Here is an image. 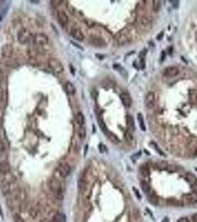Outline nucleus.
Wrapping results in <instances>:
<instances>
[{
	"instance_id": "2f4dec72",
	"label": "nucleus",
	"mask_w": 197,
	"mask_h": 222,
	"mask_svg": "<svg viewBox=\"0 0 197 222\" xmlns=\"http://www.w3.org/2000/svg\"><path fill=\"white\" fill-rule=\"evenodd\" d=\"M153 3V8L155 11H159V9L161 8L162 3L161 1H159V0H154Z\"/></svg>"
},
{
	"instance_id": "6e6552de",
	"label": "nucleus",
	"mask_w": 197,
	"mask_h": 222,
	"mask_svg": "<svg viewBox=\"0 0 197 222\" xmlns=\"http://www.w3.org/2000/svg\"><path fill=\"white\" fill-rule=\"evenodd\" d=\"M156 104V96L153 92H148L145 98V104L148 109H152L154 107Z\"/></svg>"
},
{
	"instance_id": "c03bdc74",
	"label": "nucleus",
	"mask_w": 197,
	"mask_h": 222,
	"mask_svg": "<svg viewBox=\"0 0 197 222\" xmlns=\"http://www.w3.org/2000/svg\"><path fill=\"white\" fill-rule=\"evenodd\" d=\"M163 36H164V33H163V32H160V33H159V35L157 36V39L160 40L162 38Z\"/></svg>"
},
{
	"instance_id": "a19ab883",
	"label": "nucleus",
	"mask_w": 197,
	"mask_h": 222,
	"mask_svg": "<svg viewBox=\"0 0 197 222\" xmlns=\"http://www.w3.org/2000/svg\"><path fill=\"white\" fill-rule=\"evenodd\" d=\"M100 150L102 153H103V152H105L106 150L105 146L104 144H100Z\"/></svg>"
},
{
	"instance_id": "1a4fd4ad",
	"label": "nucleus",
	"mask_w": 197,
	"mask_h": 222,
	"mask_svg": "<svg viewBox=\"0 0 197 222\" xmlns=\"http://www.w3.org/2000/svg\"><path fill=\"white\" fill-rule=\"evenodd\" d=\"M13 47L10 44H4L1 48V55L3 58H9L13 56Z\"/></svg>"
},
{
	"instance_id": "bb28decb",
	"label": "nucleus",
	"mask_w": 197,
	"mask_h": 222,
	"mask_svg": "<svg viewBox=\"0 0 197 222\" xmlns=\"http://www.w3.org/2000/svg\"><path fill=\"white\" fill-rule=\"evenodd\" d=\"M148 202L151 204L156 206V205H158V204H159V199H158V197L156 195L151 194V195H150L148 196Z\"/></svg>"
},
{
	"instance_id": "e433bc0d",
	"label": "nucleus",
	"mask_w": 197,
	"mask_h": 222,
	"mask_svg": "<svg viewBox=\"0 0 197 222\" xmlns=\"http://www.w3.org/2000/svg\"><path fill=\"white\" fill-rule=\"evenodd\" d=\"M13 221H14V222H24V220L22 218V216H19V214H14V216H13Z\"/></svg>"
},
{
	"instance_id": "f03ea898",
	"label": "nucleus",
	"mask_w": 197,
	"mask_h": 222,
	"mask_svg": "<svg viewBox=\"0 0 197 222\" xmlns=\"http://www.w3.org/2000/svg\"><path fill=\"white\" fill-rule=\"evenodd\" d=\"M49 187L54 195L57 199L61 200L63 199V190L59 181L56 178H52L49 182Z\"/></svg>"
},
{
	"instance_id": "473e14b6",
	"label": "nucleus",
	"mask_w": 197,
	"mask_h": 222,
	"mask_svg": "<svg viewBox=\"0 0 197 222\" xmlns=\"http://www.w3.org/2000/svg\"><path fill=\"white\" fill-rule=\"evenodd\" d=\"M5 102V91L2 87H0V107H2Z\"/></svg>"
},
{
	"instance_id": "412c9836",
	"label": "nucleus",
	"mask_w": 197,
	"mask_h": 222,
	"mask_svg": "<svg viewBox=\"0 0 197 222\" xmlns=\"http://www.w3.org/2000/svg\"><path fill=\"white\" fill-rule=\"evenodd\" d=\"M76 120L79 126H83L85 125V119L83 113L82 112H78L76 115Z\"/></svg>"
},
{
	"instance_id": "c85d7f7f",
	"label": "nucleus",
	"mask_w": 197,
	"mask_h": 222,
	"mask_svg": "<svg viewBox=\"0 0 197 222\" xmlns=\"http://www.w3.org/2000/svg\"><path fill=\"white\" fill-rule=\"evenodd\" d=\"M114 68L115 70H118L119 72L120 73H121V75H122V76H124V77H125V78L127 77V72H126V70H125L124 69V68H123L122 67L120 66V65H114Z\"/></svg>"
},
{
	"instance_id": "7ed1b4c3",
	"label": "nucleus",
	"mask_w": 197,
	"mask_h": 222,
	"mask_svg": "<svg viewBox=\"0 0 197 222\" xmlns=\"http://www.w3.org/2000/svg\"><path fill=\"white\" fill-rule=\"evenodd\" d=\"M49 68L55 74H60L64 71V67L61 61L56 58H51L49 59L48 62Z\"/></svg>"
},
{
	"instance_id": "cd10ccee",
	"label": "nucleus",
	"mask_w": 197,
	"mask_h": 222,
	"mask_svg": "<svg viewBox=\"0 0 197 222\" xmlns=\"http://www.w3.org/2000/svg\"><path fill=\"white\" fill-rule=\"evenodd\" d=\"M167 204L170 206H181V203L176 199H168L167 200Z\"/></svg>"
},
{
	"instance_id": "2eb2a0df",
	"label": "nucleus",
	"mask_w": 197,
	"mask_h": 222,
	"mask_svg": "<svg viewBox=\"0 0 197 222\" xmlns=\"http://www.w3.org/2000/svg\"><path fill=\"white\" fill-rule=\"evenodd\" d=\"M11 171V165L7 161H2L0 162V173L6 175Z\"/></svg>"
},
{
	"instance_id": "c9c22d12",
	"label": "nucleus",
	"mask_w": 197,
	"mask_h": 222,
	"mask_svg": "<svg viewBox=\"0 0 197 222\" xmlns=\"http://www.w3.org/2000/svg\"><path fill=\"white\" fill-rule=\"evenodd\" d=\"M5 153V145L2 140L0 139V156H2Z\"/></svg>"
},
{
	"instance_id": "4c0bfd02",
	"label": "nucleus",
	"mask_w": 197,
	"mask_h": 222,
	"mask_svg": "<svg viewBox=\"0 0 197 222\" xmlns=\"http://www.w3.org/2000/svg\"><path fill=\"white\" fill-rule=\"evenodd\" d=\"M153 146H154V148L156 149V150L157 151V153H159V155H161V156H165V153H163L162 151V150H160V149H159V147L157 146V144H153Z\"/></svg>"
},
{
	"instance_id": "b1692460",
	"label": "nucleus",
	"mask_w": 197,
	"mask_h": 222,
	"mask_svg": "<svg viewBox=\"0 0 197 222\" xmlns=\"http://www.w3.org/2000/svg\"><path fill=\"white\" fill-rule=\"evenodd\" d=\"M139 173L144 177H148L150 175V170H149L148 167L145 165L141 166L139 168Z\"/></svg>"
},
{
	"instance_id": "9b49d317",
	"label": "nucleus",
	"mask_w": 197,
	"mask_h": 222,
	"mask_svg": "<svg viewBox=\"0 0 197 222\" xmlns=\"http://www.w3.org/2000/svg\"><path fill=\"white\" fill-rule=\"evenodd\" d=\"M59 173L61 177H67L69 175L70 173H71V166L68 164V163H61L59 167Z\"/></svg>"
},
{
	"instance_id": "49530a36",
	"label": "nucleus",
	"mask_w": 197,
	"mask_h": 222,
	"mask_svg": "<svg viewBox=\"0 0 197 222\" xmlns=\"http://www.w3.org/2000/svg\"><path fill=\"white\" fill-rule=\"evenodd\" d=\"M2 124H3V122H2V116H0V129L2 128Z\"/></svg>"
},
{
	"instance_id": "39448f33",
	"label": "nucleus",
	"mask_w": 197,
	"mask_h": 222,
	"mask_svg": "<svg viewBox=\"0 0 197 222\" xmlns=\"http://www.w3.org/2000/svg\"><path fill=\"white\" fill-rule=\"evenodd\" d=\"M33 41L34 44L37 46H44L47 44L49 42L48 36L46 34L43 33H36L34 36H33Z\"/></svg>"
},
{
	"instance_id": "423d86ee",
	"label": "nucleus",
	"mask_w": 197,
	"mask_h": 222,
	"mask_svg": "<svg viewBox=\"0 0 197 222\" xmlns=\"http://www.w3.org/2000/svg\"><path fill=\"white\" fill-rule=\"evenodd\" d=\"M139 25L141 30H148L149 29H150L152 25L151 19H150L149 16H146V15L142 16V17L139 19Z\"/></svg>"
},
{
	"instance_id": "393cba45",
	"label": "nucleus",
	"mask_w": 197,
	"mask_h": 222,
	"mask_svg": "<svg viewBox=\"0 0 197 222\" xmlns=\"http://www.w3.org/2000/svg\"><path fill=\"white\" fill-rule=\"evenodd\" d=\"M140 186L142 188V191L145 193H148L150 191V187L148 184V183H147L145 181H142L140 182Z\"/></svg>"
},
{
	"instance_id": "37998d69",
	"label": "nucleus",
	"mask_w": 197,
	"mask_h": 222,
	"mask_svg": "<svg viewBox=\"0 0 197 222\" xmlns=\"http://www.w3.org/2000/svg\"><path fill=\"white\" fill-rule=\"evenodd\" d=\"M172 4H173V6H174V8H177L179 6V1H171Z\"/></svg>"
},
{
	"instance_id": "aec40b11",
	"label": "nucleus",
	"mask_w": 197,
	"mask_h": 222,
	"mask_svg": "<svg viewBox=\"0 0 197 222\" xmlns=\"http://www.w3.org/2000/svg\"><path fill=\"white\" fill-rule=\"evenodd\" d=\"M190 101L194 104H197V89H192L189 91Z\"/></svg>"
},
{
	"instance_id": "a18cd8bd",
	"label": "nucleus",
	"mask_w": 197,
	"mask_h": 222,
	"mask_svg": "<svg viewBox=\"0 0 197 222\" xmlns=\"http://www.w3.org/2000/svg\"><path fill=\"white\" fill-rule=\"evenodd\" d=\"M192 220L193 222H197V213H195V214L193 215Z\"/></svg>"
},
{
	"instance_id": "a211bd4d",
	"label": "nucleus",
	"mask_w": 197,
	"mask_h": 222,
	"mask_svg": "<svg viewBox=\"0 0 197 222\" xmlns=\"http://www.w3.org/2000/svg\"><path fill=\"white\" fill-rule=\"evenodd\" d=\"M0 187H1L2 192H3L4 195H7V194L10 193V192H11V187H10V184L8 183V181H6V180H3V181H1Z\"/></svg>"
},
{
	"instance_id": "58836bf2",
	"label": "nucleus",
	"mask_w": 197,
	"mask_h": 222,
	"mask_svg": "<svg viewBox=\"0 0 197 222\" xmlns=\"http://www.w3.org/2000/svg\"><path fill=\"white\" fill-rule=\"evenodd\" d=\"M177 222H190V221H189V219H188L187 217H182V218H180L177 221Z\"/></svg>"
},
{
	"instance_id": "09e8293b",
	"label": "nucleus",
	"mask_w": 197,
	"mask_h": 222,
	"mask_svg": "<svg viewBox=\"0 0 197 222\" xmlns=\"http://www.w3.org/2000/svg\"><path fill=\"white\" fill-rule=\"evenodd\" d=\"M194 155H195V156H196V157H197V149H196V150L195 153H194Z\"/></svg>"
},
{
	"instance_id": "f8f14e48",
	"label": "nucleus",
	"mask_w": 197,
	"mask_h": 222,
	"mask_svg": "<svg viewBox=\"0 0 197 222\" xmlns=\"http://www.w3.org/2000/svg\"><path fill=\"white\" fill-rule=\"evenodd\" d=\"M120 99H121V103L126 108H130L132 105V98L131 97L128 93H122L120 95Z\"/></svg>"
},
{
	"instance_id": "ea45409f",
	"label": "nucleus",
	"mask_w": 197,
	"mask_h": 222,
	"mask_svg": "<svg viewBox=\"0 0 197 222\" xmlns=\"http://www.w3.org/2000/svg\"><path fill=\"white\" fill-rule=\"evenodd\" d=\"M167 169L171 172H174V171H176V170H177V169H176V167L174 165H168V167H167Z\"/></svg>"
},
{
	"instance_id": "f704fd0d",
	"label": "nucleus",
	"mask_w": 197,
	"mask_h": 222,
	"mask_svg": "<svg viewBox=\"0 0 197 222\" xmlns=\"http://www.w3.org/2000/svg\"><path fill=\"white\" fill-rule=\"evenodd\" d=\"M125 140L127 141L128 142H131L133 141V135L131 132H130L129 131L127 130V132H125Z\"/></svg>"
},
{
	"instance_id": "f257e3e1",
	"label": "nucleus",
	"mask_w": 197,
	"mask_h": 222,
	"mask_svg": "<svg viewBox=\"0 0 197 222\" xmlns=\"http://www.w3.org/2000/svg\"><path fill=\"white\" fill-rule=\"evenodd\" d=\"M134 31L132 28L127 27L125 28L120 30L117 35H116V42L117 44L119 45H124L130 42H131L133 39Z\"/></svg>"
},
{
	"instance_id": "de8ad7c7",
	"label": "nucleus",
	"mask_w": 197,
	"mask_h": 222,
	"mask_svg": "<svg viewBox=\"0 0 197 222\" xmlns=\"http://www.w3.org/2000/svg\"><path fill=\"white\" fill-rule=\"evenodd\" d=\"M2 81H3V75L2 73H0V83H2Z\"/></svg>"
},
{
	"instance_id": "72a5a7b5",
	"label": "nucleus",
	"mask_w": 197,
	"mask_h": 222,
	"mask_svg": "<svg viewBox=\"0 0 197 222\" xmlns=\"http://www.w3.org/2000/svg\"><path fill=\"white\" fill-rule=\"evenodd\" d=\"M156 166H157L159 169H167V167H168V164H167V161H162L156 163Z\"/></svg>"
},
{
	"instance_id": "c756f323",
	"label": "nucleus",
	"mask_w": 197,
	"mask_h": 222,
	"mask_svg": "<svg viewBox=\"0 0 197 222\" xmlns=\"http://www.w3.org/2000/svg\"><path fill=\"white\" fill-rule=\"evenodd\" d=\"M79 136L82 140L85 139L86 137V129L84 126H80L79 129Z\"/></svg>"
},
{
	"instance_id": "20e7f679",
	"label": "nucleus",
	"mask_w": 197,
	"mask_h": 222,
	"mask_svg": "<svg viewBox=\"0 0 197 222\" xmlns=\"http://www.w3.org/2000/svg\"><path fill=\"white\" fill-rule=\"evenodd\" d=\"M31 38V33L27 28L22 27L17 33V40L21 44H25Z\"/></svg>"
},
{
	"instance_id": "7c9ffc66",
	"label": "nucleus",
	"mask_w": 197,
	"mask_h": 222,
	"mask_svg": "<svg viewBox=\"0 0 197 222\" xmlns=\"http://www.w3.org/2000/svg\"><path fill=\"white\" fill-rule=\"evenodd\" d=\"M64 216L61 213H56L53 218V222H63Z\"/></svg>"
},
{
	"instance_id": "9d476101",
	"label": "nucleus",
	"mask_w": 197,
	"mask_h": 222,
	"mask_svg": "<svg viewBox=\"0 0 197 222\" xmlns=\"http://www.w3.org/2000/svg\"><path fill=\"white\" fill-rule=\"evenodd\" d=\"M57 20L59 25L62 27H65L69 22V18L65 11H59L57 13Z\"/></svg>"
},
{
	"instance_id": "4be33fe9",
	"label": "nucleus",
	"mask_w": 197,
	"mask_h": 222,
	"mask_svg": "<svg viewBox=\"0 0 197 222\" xmlns=\"http://www.w3.org/2000/svg\"><path fill=\"white\" fill-rule=\"evenodd\" d=\"M98 123H99V125H100V129H101L102 131V132L106 135V134L108 132L109 130L107 129V126H106V125H105V123L104 122V121H103V119L101 118V117H99V118H98Z\"/></svg>"
},
{
	"instance_id": "0eeeda50",
	"label": "nucleus",
	"mask_w": 197,
	"mask_h": 222,
	"mask_svg": "<svg viewBox=\"0 0 197 222\" xmlns=\"http://www.w3.org/2000/svg\"><path fill=\"white\" fill-rule=\"evenodd\" d=\"M70 33L73 38L79 42H82L85 39V36H84L82 30L78 26H73L71 29Z\"/></svg>"
},
{
	"instance_id": "f3484780",
	"label": "nucleus",
	"mask_w": 197,
	"mask_h": 222,
	"mask_svg": "<svg viewBox=\"0 0 197 222\" xmlns=\"http://www.w3.org/2000/svg\"><path fill=\"white\" fill-rule=\"evenodd\" d=\"M184 178L187 181V182L191 185V187H193L195 185H196L197 184V178L195 176V175H193L191 173H188L185 175Z\"/></svg>"
},
{
	"instance_id": "6ab92c4d",
	"label": "nucleus",
	"mask_w": 197,
	"mask_h": 222,
	"mask_svg": "<svg viewBox=\"0 0 197 222\" xmlns=\"http://www.w3.org/2000/svg\"><path fill=\"white\" fill-rule=\"evenodd\" d=\"M65 88L67 93L70 95H74L76 93V88H75L74 85H73L71 82H67L65 83Z\"/></svg>"
},
{
	"instance_id": "a878e982",
	"label": "nucleus",
	"mask_w": 197,
	"mask_h": 222,
	"mask_svg": "<svg viewBox=\"0 0 197 222\" xmlns=\"http://www.w3.org/2000/svg\"><path fill=\"white\" fill-rule=\"evenodd\" d=\"M137 120H138V121H139V127H140L141 130H142V131H145L146 128H145V121H144L143 116H142L141 113H138L137 114Z\"/></svg>"
},
{
	"instance_id": "79ce46f5",
	"label": "nucleus",
	"mask_w": 197,
	"mask_h": 222,
	"mask_svg": "<svg viewBox=\"0 0 197 222\" xmlns=\"http://www.w3.org/2000/svg\"><path fill=\"white\" fill-rule=\"evenodd\" d=\"M133 191H134V192H135V194H136V197H137L138 199H141V195H140V193H139V191H138L136 188H133Z\"/></svg>"
},
{
	"instance_id": "5701e85b",
	"label": "nucleus",
	"mask_w": 197,
	"mask_h": 222,
	"mask_svg": "<svg viewBox=\"0 0 197 222\" xmlns=\"http://www.w3.org/2000/svg\"><path fill=\"white\" fill-rule=\"evenodd\" d=\"M106 135H107V137L109 138V139H110V140L112 142H114V143L118 144L119 142H120V140H119V139L118 138V136H117L116 134L113 133L112 132H110V131H108V132L106 134Z\"/></svg>"
},
{
	"instance_id": "dca6fc26",
	"label": "nucleus",
	"mask_w": 197,
	"mask_h": 222,
	"mask_svg": "<svg viewBox=\"0 0 197 222\" xmlns=\"http://www.w3.org/2000/svg\"><path fill=\"white\" fill-rule=\"evenodd\" d=\"M126 123L128 126V131L133 133L135 131V122L133 116L128 115L126 117Z\"/></svg>"
},
{
	"instance_id": "4468645a",
	"label": "nucleus",
	"mask_w": 197,
	"mask_h": 222,
	"mask_svg": "<svg viewBox=\"0 0 197 222\" xmlns=\"http://www.w3.org/2000/svg\"><path fill=\"white\" fill-rule=\"evenodd\" d=\"M184 202L189 204H193L197 202V192H193L183 195Z\"/></svg>"
},
{
	"instance_id": "ddd939ff",
	"label": "nucleus",
	"mask_w": 197,
	"mask_h": 222,
	"mask_svg": "<svg viewBox=\"0 0 197 222\" xmlns=\"http://www.w3.org/2000/svg\"><path fill=\"white\" fill-rule=\"evenodd\" d=\"M179 73V70L176 67H168V68H166L165 69L164 72H163L164 76L168 78L175 77Z\"/></svg>"
}]
</instances>
